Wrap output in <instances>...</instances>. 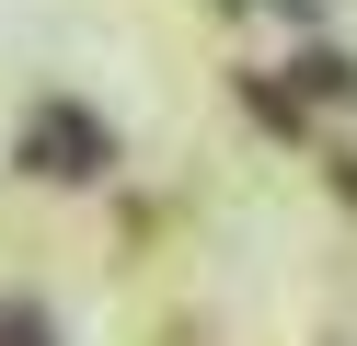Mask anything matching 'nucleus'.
<instances>
[{"label": "nucleus", "instance_id": "1", "mask_svg": "<svg viewBox=\"0 0 357 346\" xmlns=\"http://www.w3.org/2000/svg\"><path fill=\"white\" fill-rule=\"evenodd\" d=\"M47 150H58V161H47V173H93V150H104V138H93V127H81V115H47Z\"/></svg>", "mask_w": 357, "mask_h": 346}, {"label": "nucleus", "instance_id": "2", "mask_svg": "<svg viewBox=\"0 0 357 346\" xmlns=\"http://www.w3.org/2000/svg\"><path fill=\"white\" fill-rule=\"evenodd\" d=\"M0 346H47V323H24V312H0Z\"/></svg>", "mask_w": 357, "mask_h": 346}]
</instances>
